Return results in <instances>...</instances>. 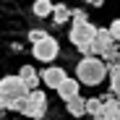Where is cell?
Returning a JSON list of instances; mask_svg holds the SVG:
<instances>
[{"label":"cell","instance_id":"obj_1","mask_svg":"<svg viewBox=\"0 0 120 120\" xmlns=\"http://www.w3.org/2000/svg\"><path fill=\"white\" fill-rule=\"evenodd\" d=\"M29 97V89L18 76H5L0 78V107L3 110H21L24 99Z\"/></svg>","mask_w":120,"mask_h":120},{"label":"cell","instance_id":"obj_2","mask_svg":"<svg viewBox=\"0 0 120 120\" xmlns=\"http://www.w3.org/2000/svg\"><path fill=\"white\" fill-rule=\"evenodd\" d=\"M107 76V65L105 60H99L97 55H89V57H81L76 65V81L84 84V86H99Z\"/></svg>","mask_w":120,"mask_h":120},{"label":"cell","instance_id":"obj_3","mask_svg":"<svg viewBox=\"0 0 120 120\" xmlns=\"http://www.w3.org/2000/svg\"><path fill=\"white\" fill-rule=\"evenodd\" d=\"M94 37H97V26L94 24H73L71 26V42L78 52H84V57L94 55Z\"/></svg>","mask_w":120,"mask_h":120},{"label":"cell","instance_id":"obj_4","mask_svg":"<svg viewBox=\"0 0 120 120\" xmlns=\"http://www.w3.org/2000/svg\"><path fill=\"white\" fill-rule=\"evenodd\" d=\"M18 112H24L31 120H42L45 112H47V97H45V91H39V89L37 91H29V97L24 99V105H21Z\"/></svg>","mask_w":120,"mask_h":120},{"label":"cell","instance_id":"obj_5","mask_svg":"<svg viewBox=\"0 0 120 120\" xmlns=\"http://www.w3.org/2000/svg\"><path fill=\"white\" fill-rule=\"evenodd\" d=\"M31 52H34V57L39 60V63H52V60L57 57V52H60V45H57V39H55V37L47 34L42 42L31 45Z\"/></svg>","mask_w":120,"mask_h":120},{"label":"cell","instance_id":"obj_6","mask_svg":"<svg viewBox=\"0 0 120 120\" xmlns=\"http://www.w3.org/2000/svg\"><path fill=\"white\" fill-rule=\"evenodd\" d=\"M39 78H42V84H47L50 89H55V91H57V86L63 84L68 76H65V71L60 68V65H50V68H45L42 73H39Z\"/></svg>","mask_w":120,"mask_h":120},{"label":"cell","instance_id":"obj_7","mask_svg":"<svg viewBox=\"0 0 120 120\" xmlns=\"http://www.w3.org/2000/svg\"><path fill=\"white\" fill-rule=\"evenodd\" d=\"M107 76H110V91L115 99H120V55L112 65H107Z\"/></svg>","mask_w":120,"mask_h":120},{"label":"cell","instance_id":"obj_8","mask_svg":"<svg viewBox=\"0 0 120 120\" xmlns=\"http://www.w3.org/2000/svg\"><path fill=\"white\" fill-rule=\"evenodd\" d=\"M18 78L24 81V86H26L29 91H37V84L42 81V78H39V73H37V68H31V65H24L21 73H18Z\"/></svg>","mask_w":120,"mask_h":120},{"label":"cell","instance_id":"obj_9","mask_svg":"<svg viewBox=\"0 0 120 120\" xmlns=\"http://www.w3.org/2000/svg\"><path fill=\"white\" fill-rule=\"evenodd\" d=\"M78 84L76 78H65L63 84L57 86V94H60V99H63V102H68V99H73V97H78Z\"/></svg>","mask_w":120,"mask_h":120},{"label":"cell","instance_id":"obj_10","mask_svg":"<svg viewBox=\"0 0 120 120\" xmlns=\"http://www.w3.org/2000/svg\"><path fill=\"white\" fill-rule=\"evenodd\" d=\"M65 107H68V112H71L73 117H84V115H86V99H84V97H73V99L65 102Z\"/></svg>","mask_w":120,"mask_h":120},{"label":"cell","instance_id":"obj_11","mask_svg":"<svg viewBox=\"0 0 120 120\" xmlns=\"http://www.w3.org/2000/svg\"><path fill=\"white\" fill-rule=\"evenodd\" d=\"M102 110H105V99H102V97H91V99H86V112H89L91 117H97Z\"/></svg>","mask_w":120,"mask_h":120},{"label":"cell","instance_id":"obj_12","mask_svg":"<svg viewBox=\"0 0 120 120\" xmlns=\"http://www.w3.org/2000/svg\"><path fill=\"white\" fill-rule=\"evenodd\" d=\"M68 18H71V11H68L65 5H55V8H52V24L60 26V24H65Z\"/></svg>","mask_w":120,"mask_h":120},{"label":"cell","instance_id":"obj_13","mask_svg":"<svg viewBox=\"0 0 120 120\" xmlns=\"http://www.w3.org/2000/svg\"><path fill=\"white\" fill-rule=\"evenodd\" d=\"M52 3H50V0H37V3H34V13L39 16V18H45V16H52Z\"/></svg>","mask_w":120,"mask_h":120},{"label":"cell","instance_id":"obj_14","mask_svg":"<svg viewBox=\"0 0 120 120\" xmlns=\"http://www.w3.org/2000/svg\"><path fill=\"white\" fill-rule=\"evenodd\" d=\"M107 31H110V37L115 39V42H120V18H115V21L110 24V29H107Z\"/></svg>","mask_w":120,"mask_h":120},{"label":"cell","instance_id":"obj_15","mask_svg":"<svg viewBox=\"0 0 120 120\" xmlns=\"http://www.w3.org/2000/svg\"><path fill=\"white\" fill-rule=\"evenodd\" d=\"M45 37H47V31H42V29H31V31H29V42L37 45V42H42Z\"/></svg>","mask_w":120,"mask_h":120},{"label":"cell","instance_id":"obj_16","mask_svg":"<svg viewBox=\"0 0 120 120\" xmlns=\"http://www.w3.org/2000/svg\"><path fill=\"white\" fill-rule=\"evenodd\" d=\"M71 16H73V24H86V21H89V18H86V11H73Z\"/></svg>","mask_w":120,"mask_h":120},{"label":"cell","instance_id":"obj_17","mask_svg":"<svg viewBox=\"0 0 120 120\" xmlns=\"http://www.w3.org/2000/svg\"><path fill=\"white\" fill-rule=\"evenodd\" d=\"M94 120H117V117H115V115H112V112H110V110L105 107V110H102V112H99V115H97Z\"/></svg>","mask_w":120,"mask_h":120},{"label":"cell","instance_id":"obj_18","mask_svg":"<svg viewBox=\"0 0 120 120\" xmlns=\"http://www.w3.org/2000/svg\"><path fill=\"white\" fill-rule=\"evenodd\" d=\"M3 115H5V110H3V107H0V117H3Z\"/></svg>","mask_w":120,"mask_h":120}]
</instances>
